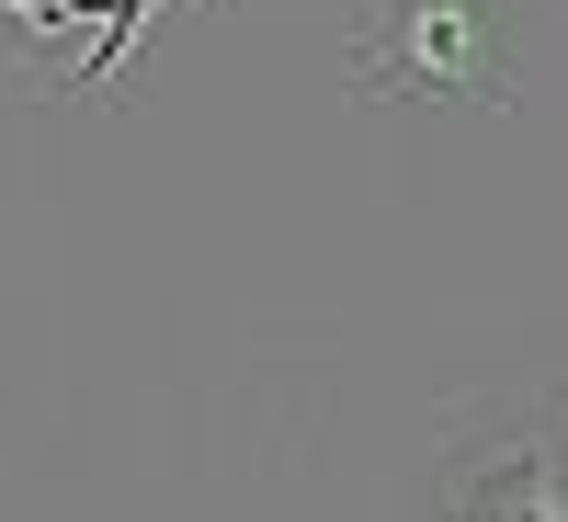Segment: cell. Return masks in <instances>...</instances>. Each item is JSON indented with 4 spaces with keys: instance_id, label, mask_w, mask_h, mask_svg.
I'll return each mask as SVG.
<instances>
[{
    "instance_id": "2",
    "label": "cell",
    "mask_w": 568,
    "mask_h": 522,
    "mask_svg": "<svg viewBox=\"0 0 568 522\" xmlns=\"http://www.w3.org/2000/svg\"><path fill=\"white\" fill-rule=\"evenodd\" d=\"M433 522H568V511L546 500V443L511 432V443H489V454H466L455 478H444V500H433Z\"/></svg>"
},
{
    "instance_id": "1",
    "label": "cell",
    "mask_w": 568,
    "mask_h": 522,
    "mask_svg": "<svg viewBox=\"0 0 568 522\" xmlns=\"http://www.w3.org/2000/svg\"><path fill=\"white\" fill-rule=\"evenodd\" d=\"M353 80L387 103H500V0H375Z\"/></svg>"
},
{
    "instance_id": "3",
    "label": "cell",
    "mask_w": 568,
    "mask_h": 522,
    "mask_svg": "<svg viewBox=\"0 0 568 522\" xmlns=\"http://www.w3.org/2000/svg\"><path fill=\"white\" fill-rule=\"evenodd\" d=\"M0 12H12L23 34H69L80 12H103V0H0Z\"/></svg>"
}]
</instances>
